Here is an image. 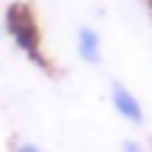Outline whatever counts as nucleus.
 Listing matches in <instances>:
<instances>
[{
    "label": "nucleus",
    "mask_w": 152,
    "mask_h": 152,
    "mask_svg": "<svg viewBox=\"0 0 152 152\" xmlns=\"http://www.w3.org/2000/svg\"><path fill=\"white\" fill-rule=\"evenodd\" d=\"M76 54H79V60L89 64V66H98V64H102V57H104L102 35H98L92 26H79V28H76Z\"/></svg>",
    "instance_id": "7ed1b4c3"
},
{
    "label": "nucleus",
    "mask_w": 152,
    "mask_h": 152,
    "mask_svg": "<svg viewBox=\"0 0 152 152\" xmlns=\"http://www.w3.org/2000/svg\"><path fill=\"white\" fill-rule=\"evenodd\" d=\"M7 32L16 41L19 51H26V57L41 60V38H38V26H35V16H32L28 7L13 3L7 10Z\"/></svg>",
    "instance_id": "f257e3e1"
},
{
    "label": "nucleus",
    "mask_w": 152,
    "mask_h": 152,
    "mask_svg": "<svg viewBox=\"0 0 152 152\" xmlns=\"http://www.w3.org/2000/svg\"><path fill=\"white\" fill-rule=\"evenodd\" d=\"M111 108L121 114L127 124H133V127H142V124H146V111H142L140 98L124 83H111Z\"/></svg>",
    "instance_id": "f03ea898"
},
{
    "label": "nucleus",
    "mask_w": 152,
    "mask_h": 152,
    "mask_svg": "<svg viewBox=\"0 0 152 152\" xmlns=\"http://www.w3.org/2000/svg\"><path fill=\"white\" fill-rule=\"evenodd\" d=\"M121 152H146V149H142V142H136V140H124Z\"/></svg>",
    "instance_id": "20e7f679"
},
{
    "label": "nucleus",
    "mask_w": 152,
    "mask_h": 152,
    "mask_svg": "<svg viewBox=\"0 0 152 152\" xmlns=\"http://www.w3.org/2000/svg\"><path fill=\"white\" fill-rule=\"evenodd\" d=\"M13 152H45L41 146H35V142H16L13 146Z\"/></svg>",
    "instance_id": "39448f33"
}]
</instances>
